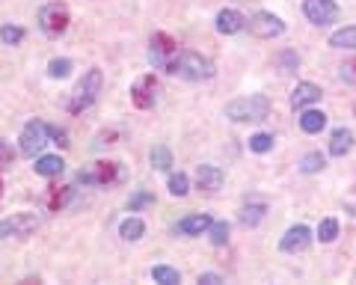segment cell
<instances>
[{"label": "cell", "instance_id": "obj_1", "mask_svg": "<svg viewBox=\"0 0 356 285\" xmlns=\"http://www.w3.org/2000/svg\"><path fill=\"white\" fill-rule=\"evenodd\" d=\"M178 57H181V48H178V42L170 36V33H154L152 48H149V63L154 65V69H161L166 74H175Z\"/></svg>", "mask_w": 356, "mask_h": 285}, {"label": "cell", "instance_id": "obj_2", "mask_svg": "<svg viewBox=\"0 0 356 285\" xmlns=\"http://www.w3.org/2000/svg\"><path fill=\"white\" fill-rule=\"evenodd\" d=\"M270 113V101L264 95H247V98H235L226 104V116L232 122H259Z\"/></svg>", "mask_w": 356, "mask_h": 285}, {"label": "cell", "instance_id": "obj_3", "mask_svg": "<svg viewBox=\"0 0 356 285\" xmlns=\"http://www.w3.org/2000/svg\"><path fill=\"white\" fill-rule=\"evenodd\" d=\"M102 86H104L102 69H89L83 78H81V83L74 86V95H72V101H69V113H81V111H86V107H92L98 92H102Z\"/></svg>", "mask_w": 356, "mask_h": 285}, {"label": "cell", "instance_id": "obj_4", "mask_svg": "<svg viewBox=\"0 0 356 285\" xmlns=\"http://www.w3.org/2000/svg\"><path fill=\"white\" fill-rule=\"evenodd\" d=\"M175 74L184 81H208L214 78V63L208 57L196 51H181V57H178V65H175Z\"/></svg>", "mask_w": 356, "mask_h": 285}, {"label": "cell", "instance_id": "obj_5", "mask_svg": "<svg viewBox=\"0 0 356 285\" xmlns=\"http://www.w3.org/2000/svg\"><path fill=\"white\" fill-rule=\"evenodd\" d=\"M122 179V170L116 161H95L89 163L86 170L77 172V181L81 184H98V188H110V184H116Z\"/></svg>", "mask_w": 356, "mask_h": 285}, {"label": "cell", "instance_id": "obj_6", "mask_svg": "<svg viewBox=\"0 0 356 285\" xmlns=\"http://www.w3.org/2000/svg\"><path fill=\"white\" fill-rule=\"evenodd\" d=\"M69 6L60 3V0H54V3H44L39 9V27L48 33V36H60V33L69 30Z\"/></svg>", "mask_w": 356, "mask_h": 285}, {"label": "cell", "instance_id": "obj_7", "mask_svg": "<svg viewBox=\"0 0 356 285\" xmlns=\"http://www.w3.org/2000/svg\"><path fill=\"white\" fill-rule=\"evenodd\" d=\"M48 140H51L48 125L39 122V119H30V122L24 125V131H21V155L36 158L39 152L44 149V142H48Z\"/></svg>", "mask_w": 356, "mask_h": 285}, {"label": "cell", "instance_id": "obj_8", "mask_svg": "<svg viewBox=\"0 0 356 285\" xmlns=\"http://www.w3.org/2000/svg\"><path fill=\"white\" fill-rule=\"evenodd\" d=\"M39 229L36 214H13L6 220H0V241L9 238H30Z\"/></svg>", "mask_w": 356, "mask_h": 285}, {"label": "cell", "instance_id": "obj_9", "mask_svg": "<svg viewBox=\"0 0 356 285\" xmlns=\"http://www.w3.org/2000/svg\"><path fill=\"white\" fill-rule=\"evenodd\" d=\"M303 15L318 27H327L339 21V3L336 0H303Z\"/></svg>", "mask_w": 356, "mask_h": 285}, {"label": "cell", "instance_id": "obj_10", "mask_svg": "<svg viewBox=\"0 0 356 285\" xmlns=\"http://www.w3.org/2000/svg\"><path fill=\"white\" fill-rule=\"evenodd\" d=\"M250 33L255 39H276L285 33V24H282V18L273 13H255L250 18Z\"/></svg>", "mask_w": 356, "mask_h": 285}, {"label": "cell", "instance_id": "obj_11", "mask_svg": "<svg viewBox=\"0 0 356 285\" xmlns=\"http://www.w3.org/2000/svg\"><path fill=\"white\" fill-rule=\"evenodd\" d=\"M154 98H158V81H154V74H143V78L131 86V101H134V107H140V111H149L154 104Z\"/></svg>", "mask_w": 356, "mask_h": 285}, {"label": "cell", "instance_id": "obj_12", "mask_svg": "<svg viewBox=\"0 0 356 285\" xmlns=\"http://www.w3.org/2000/svg\"><path fill=\"white\" fill-rule=\"evenodd\" d=\"M312 244V232H309V226H291L288 232L282 235V253H303V250Z\"/></svg>", "mask_w": 356, "mask_h": 285}, {"label": "cell", "instance_id": "obj_13", "mask_svg": "<svg viewBox=\"0 0 356 285\" xmlns=\"http://www.w3.org/2000/svg\"><path fill=\"white\" fill-rule=\"evenodd\" d=\"M321 86L318 83H309V81H303V83H297L294 86V92H291V107L294 111H306V107H312L315 101H321Z\"/></svg>", "mask_w": 356, "mask_h": 285}, {"label": "cell", "instance_id": "obj_14", "mask_svg": "<svg viewBox=\"0 0 356 285\" xmlns=\"http://www.w3.org/2000/svg\"><path fill=\"white\" fill-rule=\"evenodd\" d=\"M243 27H247V18H243L238 9H222V13H217V30L222 36H235Z\"/></svg>", "mask_w": 356, "mask_h": 285}, {"label": "cell", "instance_id": "obj_15", "mask_svg": "<svg viewBox=\"0 0 356 285\" xmlns=\"http://www.w3.org/2000/svg\"><path fill=\"white\" fill-rule=\"evenodd\" d=\"M211 223H214V220H211L208 214H191V217H184V220H178L175 232H178V235H184V238H193V235L208 232Z\"/></svg>", "mask_w": 356, "mask_h": 285}, {"label": "cell", "instance_id": "obj_16", "mask_svg": "<svg viewBox=\"0 0 356 285\" xmlns=\"http://www.w3.org/2000/svg\"><path fill=\"white\" fill-rule=\"evenodd\" d=\"M220 184H222V172L217 167H211V163H199V170H196V188L205 190V193H214Z\"/></svg>", "mask_w": 356, "mask_h": 285}, {"label": "cell", "instance_id": "obj_17", "mask_svg": "<svg viewBox=\"0 0 356 285\" xmlns=\"http://www.w3.org/2000/svg\"><path fill=\"white\" fill-rule=\"evenodd\" d=\"M353 149V134L348 128H336L332 131V140H330V155H336V158H341V155H348V152Z\"/></svg>", "mask_w": 356, "mask_h": 285}, {"label": "cell", "instance_id": "obj_18", "mask_svg": "<svg viewBox=\"0 0 356 285\" xmlns=\"http://www.w3.org/2000/svg\"><path fill=\"white\" fill-rule=\"evenodd\" d=\"M33 167H36V172L44 175V179H54V175H60L65 170V161L60 155H42Z\"/></svg>", "mask_w": 356, "mask_h": 285}, {"label": "cell", "instance_id": "obj_19", "mask_svg": "<svg viewBox=\"0 0 356 285\" xmlns=\"http://www.w3.org/2000/svg\"><path fill=\"white\" fill-rule=\"evenodd\" d=\"M327 125V113H321V111H306L300 113V128L306 131V134H318V131H324Z\"/></svg>", "mask_w": 356, "mask_h": 285}, {"label": "cell", "instance_id": "obj_20", "mask_svg": "<svg viewBox=\"0 0 356 285\" xmlns=\"http://www.w3.org/2000/svg\"><path fill=\"white\" fill-rule=\"evenodd\" d=\"M72 196H74V188H51L48 196H44V202H48L51 211H63V208L72 202Z\"/></svg>", "mask_w": 356, "mask_h": 285}, {"label": "cell", "instance_id": "obj_21", "mask_svg": "<svg viewBox=\"0 0 356 285\" xmlns=\"http://www.w3.org/2000/svg\"><path fill=\"white\" fill-rule=\"evenodd\" d=\"M119 235H122V241H140L146 235V223H143L140 217H128V220H122Z\"/></svg>", "mask_w": 356, "mask_h": 285}, {"label": "cell", "instance_id": "obj_22", "mask_svg": "<svg viewBox=\"0 0 356 285\" xmlns=\"http://www.w3.org/2000/svg\"><path fill=\"white\" fill-rule=\"evenodd\" d=\"M152 279L161 282V285H178L181 282V273H178L175 268H170V265H154L152 268Z\"/></svg>", "mask_w": 356, "mask_h": 285}, {"label": "cell", "instance_id": "obj_23", "mask_svg": "<svg viewBox=\"0 0 356 285\" xmlns=\"http://www.w3.org/2000/svg\"><path fill=\"white\" fill-rule=\"evenodd\" d=\"M330 45L332 48H356V24L353 27H341L330 36Z\"/></svg>", "mask_w": 356, "mask_h": 285}, {"label": "cell", "instance_id": "obj_24", "mask_svg": "<svg viewBox=\"0 0 356 285\" xmlns=\"http://www.w3.org/2000/svg\"><path fill=\"white\" fill-rule=\"evenodd\" d=\"M149 158H152V167L154 170H170L172 167V152L166 149V146H154Z\"/></svg>", "mask_w": 356, "mask_h": 285}, {"label": "cell", "instance_id": "obj_25", "mask_svg": "<svg viewBox=\"0 0 356 285\" xmlns=\"http://www.w3.org/2000/svg\"><path fill=\"white\" fill-rule=\"evenodd\" d=\"M208 235H211V244H214V247H226V244H229V223H226V220L211 223Z\"/></svg>", "mask_w": 356, "mask_h": 285}, {"label": "cell", "instance_id": "obj_26", "mask_svg": "<svg viewBox=\"0 0 356 285\" xmlns=\"http://www.w3.org/2000/svg\"><path fill=\"white\" fill-rule=\"evenodd\" d=\"M0 42L3 45H21L24 42V27H15V24L0 27Z\"/></svg>", "mask_w": 356, "mask_h": 285}, {"label": "cell", "instance_id": "obj_27", "mask_svg": "<svg viewBox=\"0 0 356 285\" xmlns=\"http://www.w3.org/2000/svg\"><path fill=\"white\" fill-rule=\"evenodd\" d=\"M250 149L255 152V155H264V152L273 149V134H264V131H259V134L250 137Z\"/></svg>", "mask_w": 356, "mask_h": 285}, {"label": "cell", "instance_id": "obj_28", "mask_svg": "<svg viewBox=\"0 0 356 285\" xmlns=\"http://www.w3.org/2000/svg\"><path fill=\"white\" fill-rule=\"evenodd\" d=\"M48 74H51V78L54 81H63V78H69V74H72V60H51L48 63Z\"/></svg>", "mask_w": 356, "mask_h": 285}, {"label": "cell", "instance_id": "obj_29", "mask_svg": "<svg viewBox=\"0 0 356 285\" xmlns=\"http://www.w3.org/2000/svg\"><path fill=\"white\" fill-rule=\"evenodd\" d=\"M261 217H264V205L255 202V205H247V208L241 211V223H243V226H255V223L261 220Z\"/></svg>", "mask_w": 356, "mask_h": 285}, {"label": "cell", "instance_id": "obj_30", "mask_svg": "<svg viewBox=\"0 0 356 285\" xmlns=\"http://www.w3.org/2000/svg\"><path fill=\"white\" fill-rule=\"evenodd\" d=\"M339 235V220H332V217H327V220H321L318 226V238L324 241V244H330V241H336Z\"/></svg>", "mask_w": 356, "mask_h": 285}, {"label": "cell", "instance_id": "obj_31", "mask_svg": "<svg viewBox=\"0 0 356 285\" xmlns=\"http://www.w3.org/2000/svg\"><path fill=\"white\" fill-rule=\"evenodd\" d=\"M324 163H327V158L321 155V152H309V155L303 158V163H300V170L303 172H318V170H324Z\"/></svg>", "mask_w": 356, "mask_h": 285}, {"label": "cell", "instance_id": "obj_32", "mask_svg": "<svg viewBox=\"0 0 356 285\" xmlns=\"http://www.w3.org/2000/svg\"><path fill=\"white\" fill-rule=\"evenodd\" d=\"M187 190H191V181H187L184 172H172L170 175V193L172 196H184Z\"/></svg>", "mask_w": 356, "mask_h": 285}, {"label": "cell", "instance_id": "obj_33", "mask_svg": "<svg viewBox=\"0 0 356 285\" xmlns=\"http://www.w3.org/2000/svg\"><path fill=\"white\" fill-rule=\"evenodd\" d=\"M13 163H15V152H13V146H9L6 140H0V172L9 170Z\"/></svg>", "mask_w": 356, "mask_h": 285}, {"label": "cell", "instance_id": "obj_34", "mask_svg": "<svg viewBox=\"0 0 356 285\" xmlns=\"http://www.w3.org/2000/svg\"><path fill=\"white\" fill-rule=\"evenodd\" d=\"M341 78L348 81V83H356V60H350V63L341 65Z\"/></svg>", "mask_w": 356, "mask_h": 285}, {"label": "cell", "instance_id": "obj_35", "mask_svg": "<svg viewBox=\"0 0 356 285\" xmlns=\"http://www.w3.org/2000/svg\"><path fill=\"white\" fill-rule=\"evenodd\" d=\"M48 134H51V140L57 142V146H63V149L69 146V140H65V131H63V128H51V125H48Z\"/></svg>", "mask_w": 356, "mask_h": 285}, {"label": "cell", "instance_id": "obj_36", "mask_svg": "<svg viewBox=\"0 0 356 285\" xmlns=\"http://www.w3.org/2000/svg\"><path fill=\"white\" fill-rule=\"evenodd\" d=\"M297 63H300V60H297V54H282V65H285L282 72H285V74H288V72H294V69H297Z\"/></svg>", "mask_w": 356, "mask_h": 285}, {"label": "cell", "instance_id": "obj_37", "mask_svg": "<svg viewBox=\"0 0 356 285\" xmlns=\"http://www.w3.org/2000/svg\"><path fill=\"white\" fill-rule=\"evenodd\" d=\"M149 202H154V196H149V193H140V196H134V200H131V211H137L140 205H149Z\"/></svg>", "mask_w": 356, "mask_h": 285}, {"label": "cell", "instance_id": "obj_38", "mask_svg": "<svg viewBox=\"0 0 356 285\" xmlns=\"http://www.w3.org/2000/svg\"><path fill=\"white\" fill-rule=\"evenodd\" d=\"M199 282H202V285H220L222 277H220V273H202V277H199Z\"/></svg>", "mask_w": 356, "mask_h": 285}, {"label": "cell", "instance_id": "obj_39", "mask_svg": "<svg viewBox=\"0 0 356 285\" xmlns=\"http://www.w3.org/2000/svg\"><path fill=\"white\" fill-rule=\"evenodd\" d=\"M119 131H107V134H102V142H116Z\"/></svg>", "mask_w": 356, "mask_h": 285}, {"label": "cell", "instance_id": "obj_40", "mask_svg": "<svg viewBox=\"0 0 356 285\" xmlns=\"http://www.w3.org/2000/svg\"><path fill=\"white\" fill-rule=\"evenodd\" d=\"M0 196H3V184H0Z\"/></svg>", "mask_w": 356, "mask_h": 285}]
</instances>
